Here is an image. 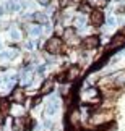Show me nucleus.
Wrapping results in <instances>:
<instances>
[{"label": "nucleus", "mask_w": 125, "mask_h": 131, "mask_svg": "<svg viewBox=\"0 0 125 131\" xmlns=\"http://www.w3.org/2000/svg\"><path fill=\"white\" fill-rule=\"evenodd\" d=\"M44 50H46L49 55H60V53H63V50H65V42L62 41L60 37L52 36L51 39L46 41V44H44Z\"/></svg>", "instance_id": "nucleus-1"}, {"label": "nucleus", "mask_w": 125, "mask_h": 131, "mask_svg": "<svg viewBox=\"0 0 125 131\" xmlns=\"http://www.w3.org/2000/svg\"><path fill=\"white\" fill-rule=\"evenodd\" d=\"M63 71H65V83H73L81 76L83 68L81 65H72L68 68H63Z\"/></svg>", "instance_id": "nucleus-2"}, {"label": "nucleus", "mask_w": 125, "mask_h": 131, "mask_svg": "<svg viewBox=\"0 0 125 131\" xmlns=\"http://www.w3.org/2000/svg\"><path fill=\"white\" fill-rule=\"evenodd\" d=\"M88 21H89V24H91V26H94V28L102 26V24L106 23V16H104L102 10L93 8V12L89 13V16H88Z\"/></svg>", "instance_id": "nucleus-3"}, {"label": "nucleus", "mask_w": 125, "mask_h": 131, "mask_svg": "<svg viewBox=\"0 0 125 131\" xmlns=\"http://www.w3.org/2000/svg\"><path fill=\"white\" fill-rule=\"evenodd\" d=\"M59 107H60V100H59L55 95L47 99V104H46V108H44V115L47 117H54L57 112H59Z\"/></svg>", "instance_id": "nucleus-4"}, {"label": "nucleus", "mask_w": 125, "mask_h": 131, "mask_svg": "<svg viewBox=\"0 0 125 131\" xmlns=\"http://www.w3.org/2000/svg\"><path fill=\"white\" fill-rule=\"evenodd\" d=\"M10 100H12V104H16V105H21L24 100H26V94H24L23 88L16 86L15 89H12V92H10Z\"/></svg>", "instance_id": "nucleus-5"}, {"label": "nucleus", "mask_w": 125, "mask_h": 131, "mask_svg": "<svg viewBox=\"0 0 125 131\" xmlns=\"http://www.w3.org/2000/svg\"><path fill=\"white\" fill-rule=\"evenodd\" d=\"M81 45H83L84 50H94V49H98L99 45H101V37L96 36V34H94V36H88V37L83 39Z\"/></svg>", "instance_id": "nucleus-6"}, {"label": "nucleus", "mask_w": 125, "mask_h": 131, "mask_svg": "<svg viewBox=\"0 0 125 131\" xmlns=\"http://www.w3.org/2000/svg\"><path fill=\"white\" fill-rule=\"evenodd\" d=\"M12 100L8 97H0V115H5L12 110Z\"/></svg>", "instance_id": "nucleus-7"}, {"label": "nucleus", "mask_w": 125, "mask_h": 131, "mask_svg": "<svg viewBox=\"0 0 125 131\" xmlns=\"http://www.w3.org/2000/svg\"><path fill=\"white\" fill-rule=\"evenodd\" d=\"M125 42V32H117V34H114V37H112V41H111V49H117L119 45H122Z\"/></svg>", "instance_id": "nucleus-8"}, {"label": "nucleus", "mask_w": 125, "mask_h": 131, "mask_svg": "<svg viewBox=\"0 0 125 131\" xmlns=\"http://www.w3.org/2000/svg\"><path fill=\"white\" fill-rule=\"evenodd\" d=\"M54 91V81L51 79H46V81H42V86L39 89V95H46V94H51Z\"/></svg>", "instance_id": "nucleus-9"}, {"label": "nucleus", "mask_w": 125, "mask_h": 131, "mask_svg": "<svg viewBox=\"0 0 125 131\" xmlns=\"http://www.w3.org/2000/svg\"><path fill=\"white\" fill-rule=\"evenodd\" d=\"M29 36H34V37H39L42 34V29H41V24H31L29 29L26 31Z\"/></svg>", "instance_id": "nucleus-10"}, {"label": "nucleus", "mask_w": 125, "mask_h": 131, "mask_svg": "<svg viewBox=\"0 0 125 131\" xmlns=\"http://www.w3.org/2000/svg\"><path fill=\"white\" fill-rule=\"evenodd\" d=\"M78 12H80V13H91V12H93L91 3H89L88 0H83V2H80V5H78Z\"/></svg>", "instance_id": "nucleus-11"}, {"label": "nucleus", "mask_w": 125, "mask_h": 131, "mask_svg": "<svg viewBox=\"0 0 125 131\" xmlns=\"http://www.w3.org/2000/svg\"><path fill=\"white\" fill-rule=\"evenodd\" d=\"M75 3V0H59V10H67L68 7H72V5Z\"/></svg>", "instance_id": "nucleus-12"}, {"label": "nucleus", "mask_w": 125, "mask_h": 131, "mask_svg": "<svg viewBox=\"0 0 125 131\" xmlns=\"http://www.w3.org/2000/svg\"><path fill=\"white\" fill-rule=\"evenodd\" d=\"M10 37L13 39V41H20L21 39V29H10Z\"/></svg>", "instance_id": "nucleus-13"}, {"label": "nucleus", "mask_w": 125, "mask_h": 131, "mask_svg": "<svg viewBox=\"0 0 125 131\" xmlns=\"http://www.w3.org/2000/svg\"><path fill=\"white\" fill-rule=\"evenodd\" d=\"M106 21H107V24H109V26H116V24H117V21H116V16H112V15H111V16H109V18L106 19Z\"/></svg>", "instance_id": "nucleus-14"}, {"label": "nucleus", "mask_w": 125, "mask_h": 131, "mask_svg": "<svg viewBox=\"0 0 125 131\" xmlns=\"http://www.w3.org/2000/svg\"><path fill=\"white\" fill-rule=\"evenodd\" d=\"M36 2L39 3V5H41V7H51V0H36Z\"/></svg>", "instance_id": "nucleus-15"}, {"label": "nucleus", "mask_w": 125, "mask_h": 131, "mask_svg": "<svg viewBox=\"0 0 125 131\" xmlns=\"http://www.w3.org/2000/svg\"><path fill=\"white\" fill-rule=\"evenodd\" d=\"M72 131H86V129H83V128H73Z\"/></svg>", "instance_id": "nucleus-16"}]
</instances>
